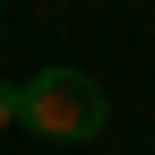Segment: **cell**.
<instances>
[{"label":"cell","mask_w":155,"mask_h":155,"mask_svg":"<svg viewBox=\"0 0 155 155\" xmlns=\"http://www.w3.org/2000/svg\"><path fill=\"white\" fill-rule=\"evenodd\" d=\"M9 121H17V86L0 78V129H9Z\"/></svg>","instance_id":"7a4b0ae2"},{"label":"cell","mask_w":155,"mask_h":155,"mask_svg":"<svg viewBox=\"0 0 155 155\" xmlns=\"http://www.w3.org/2000/svg\"><path fill=\"white\" fill-rule=\"evenodd\" d=\"M104 121H112L104 78H86V69H35V78H17V129H35V138H52V147H95Z\"/></svg>","instance_id":"6da1fadb"}]
</instances>
